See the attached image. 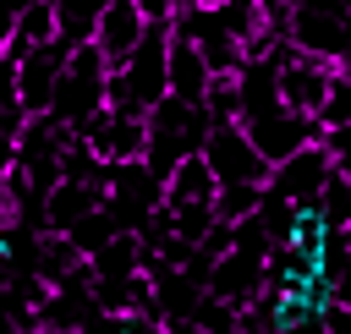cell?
I'll return each mask as SVG.
<instances>
[{
	"label": "cell",
	"instance_id": "obj_31",
	"mask_svg": "<svg viewBox=\"0 0 351 334\" xmlns=\"http://www.w3.org/2000/svg\"><path fill=\"white\" fill-rule=\"evenodd\" d=\"M192 5H230V0H192Z\"/></svg>",
	"mask_w": 351,
	"mask_h": 334
},
{
	"label": "cell",
	"instance_id": "obj_6",
	"mask_svg": "<svg viewBox=\"0 0 351 334\" xmlns=\"http://www.w3.org/2000/svg\"><path fill=\"white\" fill-rule=\"evenodd\" d=\"M77 137H82V148L99 159V164H132V159H143V115H132V110H93L82 126H77Z\"/></svg>",
	"mask_w": 351,
	"mask_h": 334
},
{
	"label": "cell",
	"instance_id": "obj_10",
	"mask_svg": "<svg viewBox=\"0 0 351 334\" xmlns=\"http://www.w3.org/2000/svg\"><path fill=\"white\" fill-rule=\"evenodd\" d=\"M203 290H208V296H219V301L247 307V301L263 290V252H247V246L219 252V257L208 263V274H203Z\"/></svg>",
	"mask_w": 351,
	"mask_h": 334
},
{
	"label": "cell",
	"instance_id": "obj_18",
	"mask_svg": "<svg viewBox=\"0 0 351 334\" xmlns=\"http://www.w3.org/2000/svg\"><path fill=\"white\" fill-rule=\"evenodd\" d=\"M258 197H263V186H247V181H236V186H219L214 192V219L219 224H236V219H247L252 208H258Z\"/></svg>",
	"mask_w": 351,
	"mask_h": 334
},
{
	"label": "cell",
	"instance_id": "obj_12",
	"mask_svg": "<svg viewBox=\"0 0 351 334\" xmlns=\"http://www.w3.org/2000/svg\"><path fill=\"white\" fill-rule=\"evenodd\" d=\"M329 77H335V66H324V60H313V55H285L280 60V71H274V88H280V104L285 110H296V115H313L318 104H324V93H329Z\"/></svg>",
	"mask_w": 351,
	"mask_h": 334
},
{
	"label": "cell",
	"instance_id": "obj_1",
	"mask_svg": "<svg viewBox=\"0 0 351 334\" xmlns=\"http://www.w3.org/2000/svg\"><path fill=\"white\" fill-rule=\"evenodd\" d=\"M165 38H170V27L165 22H148V33L137 38V49L104 77V104L110 110L148 115L165 99Z\"/></svg>",
	"mask_w": 351,
	"mask_h": 334
},
{
	"label": "cell",
	"instance_id": "obj_11",
	"mask_svg": "<svg viewBox=\"0 0 351 334\" xmlns=\"http://www.w3.org/2000/svg\"><path fill=\"white\" fill-rule=\"evenodd\" d=\"M143 33H148V16H143L132 0H104L88 44H93V49H99V60L115 71V66H121V60L137 49V38H143Z\"/></svg>",
	"mask_w": 351,
	"mask_h": 334
},
{
	"label": "cell",
	"instance_id": "obj_24",
	"mask_svg": "<svg viewBox=\"0 0 351 334\" xmlns=\"http://www.w3.org/2000/svg\"><path fill=\"white\" fill-rule=\"evenodd\" d=\"M16 131H22V110L16 104H0V181L16 164Z\"/></svg>",
	"mask_w": 351,
	"mask_h": 334
},
{
	"label": "cell",
	"instance_id": "obj_3",
	"mask_svg": "<svg viewBox=\"0 0 351 334\" xmlns=\"http://www.w3.org/2000/svg\"><path fill=\"white\" fill-rule=\"evenodd\" d=\"M104 77H110V66L99 60V49L71 44V55H66V66L55 77V93H49V115L77 131L93 110H104Z\"/></svg>",
	"mask_w": 351,
	"mask_h": 334
},
{
	"label": "cell",
	"instance_id": "obj_7",
	"mask_svg": "<svg viewBox=\"0 0 351 334\" xmlns=\"http://www.w3.org/2000/svg\"><path fill=\"white\" fill-rule=\"evenodd\" d=\"M241 131H247V142L258 148V159H263V164H280V159H291L296 148L318 142V120H313V115H296V110L247 115V120H241Z\"/></svg>",
	"mask_w": 351,
	"mask_h": 334
},
{
	"label": "cell",
	"instance_id": "obj_32",
	"mask_svg": "<svg viewBox=\"0 0 351 334\" xmlns=\"http://www.w3.org/2000/svg\"><path fill=\"white\" fill-rule=\"evenodd\" d=\"M154 334H159V323H154Z\"/></svg>",
	"mask_w": 351,
	"mask_h": 334
},
{
	"label": "cell",
	"instance_id": "obj_23",
	"mask_svg": "<svg viewBox=\"0 0 351 334\" xmlns=\"http://www.w3.org/2000/svg\"><path fill=\"white\" fill-rule=\"evenodd\" d=\"M203 110H208V120H236V115H241L236 77H208V88H203Z\"/></svg>",
	"mask_w": 351,
	"mask_h": 334
},
{
	"label": "cell",
	"instance_id": "obj_25",
	"mask_svg": "<svg viewBox=\"0 0 351 334\" xmlns=\"http://www.w3.org/2000/svg\"><path fill=\"white\" fill-rule=\"evenodd\" d=\"M318 318H324V334H351V307L346 301H329Z\"/></svg>",
	"mask_w": 351,
	"mask_h": 334
},
{
	"label": "cell",
	"instance_id": "obj_22",
	"mask_svg": "<svg viewBox=\"0 0 351 334\" xmlns=\"http://www.w3.org/2000/svg\"><path fill=\"white\" fill-rule=\"evenodd\" d=\"M313 120L318 126H351V77H329V93H324V104L313 110Z\"/></svg>",
	"mask_w": 351,
	"mask_h": 334
},
{
	"label": "cell",
	"instance_id": "obj_9",
	"mask_svg": "<svg viewBox=\"0 0 351 334\" xmlns=\"http://www.w3.org/2000/svg\"><path fill=\"white\" fill-rule=\"evenodd\" d=\"M329 153L318 148V142H307V148H296L291 159H280V164H269V192H280L285 203H313L318 192H324V181H329Z\"/></svg>",
	"mask_w": 351,
	"mask_h": 334
},
{
	"label": "cell",
	"instance_id": "obj_20",
	"mask_svg": "<svg viewBox=\"0 0 351 334\" xmlns=\"http://www.w3.org/2000/svg\"><path fill=\"white\" fill-rule=\"evenodd\" d=\"M115 230H121V224H115V219L104 214V203H99V208H93V214L82 219V224H71V230H66V241H71V246H77V252L88 257V252H99V246H104V241H110Z\"/></svg>",
	"mask_w": 351,
	"mask_h": 334
},
{
	"label": "cell",
	"instance_id": "obj_19",
	"mask_svg": "<svg viewBox=\"0 0 351 334\" xmlns=\"http://www.w3.org/2000/svg\"><path fill=\"white\" fill-rule=\"evenodd\" d=\"M165 214H170V235L186 241V246H197L208 235V224H214V208L208 203H181V208H165Z\"/></svg>",
	"mask_w": 351,
	"mask_h": 334
},
{
	"label": "cell",
	"instance_id": "obj_17",
	"mask_svg": "<svg viewBox=\"0 0 351 334\" xmlns=\"http://www.w3.org/2000/svg\"><path fill=\"white\" fill-rule=\"evenodd\" d=\"M49 5H55V38L60 44H88L104 0H49Z\"/></svg>",
	"mask_w": 351,
	"mask_h": 334
},
{
	"label": "cell",
	"instance_id": "obj_14",
	"mask_svg": "<svg viewBox=\"0 0 351 334\" xmlns=\"http://www.w3.org/2000/svg\"><path fill=\"white\" fill-rule=\"evenodd\" d=\"M203 88H208V66L203 55L186 44V38H165V99L176 104H203Z\"/></svg>",
	"mask_w": 351,
	"mask_h": 334
},
{
	"label": "cell",
	"instance_id": "obj_28",
	"mask_svg": "<svg viewBox=\"0 0 351 334\" xmlns=\"http://www.w3.org/2000/svg\"><path fill=\"white\" fill-rule=\"evenodd\" d=\"M159 334H208L197 318H159Z\"/></svg>",
	"mask_w": 351,
	"mask_h": 334
},
{
	"label": "cell",
	"instance_id": "obj_29",
	"mask_svg": "<svg viewBox=\"0 0 351 334\" xmlns=\"http://www.w3.org/2000/svg\"><path fill=\"white\" fill-rule=\"evenodd\" d=\"M335 71H340V77H351V49H346V55L335 60Z\"/></svg>",
	"mask_w": 351,
	"mask_h": 334
},
{
	"label": "cell",
	"instance_id": "obj_21",
	"mask_svg": "<svg viewBox=\"0 0 351 334\" xmlns=\"http://www.w3.org/2000/svg\"><path fill=\"white\" fill-rule=\"evenodd\" d=\"M192 318H197L208 334H236V329H241V307H236V301H219V296H208V290L197 296Z\"/></svg>",
	"mask_w": 351,
	"mask_h": 334
},
{
	"label": "cell",
	"instance_id": "obj_8",
	"mask_svg": "<svg viewBox=\"0 0 351 334\" xmlns=\"http://www.w3.org/2000/svg\"><path fill=\"white\" fill-rule=\"evenodd\" d=\"M66 55H71V44H60V38L33 44V49L16 55V110L22 115H44L49 110V93H55V77H60Z\"/></svg>",
	"mask_w": 351,
	"mask_h": 334
},
{
	"label": "cell",
	"instance_id": "obj_2",
	"mask_svg": "<svg viewBox=\"0 0 351 334\" xmlns=\"http://www.w3.org/2000/svg\"><path fill=\"white\" fill-rule=\"evenodd\" d=\"M143 164L148 175L165 186V175L176 170V159L197 153L203 148V131H208V110L203 104H176V99H159L148 115H143Z\"/></svg>",
	"mask_w": 351,
	"mask_h": 334
},
{
	"label": "cell",
	"instance_id": "obj_4",
	"mask_svg": "<svg viewBox=\"0 0 351 334\" xmlns=\"http://www.w3.org/2000/svg\"><path fill=\"white\" fill-rule=\"evenodd\" d=\"M203 164L214 170V181L219 186H236V181H247V186H263L269 181V164L258 159V148L247 142V131H241V120H208V131H203Z\"/></svg>",
	"mask_w": 351,
	"mask_h": 334
},
{
	"label": "cell",
	"instance_id": "obj_5",
	"mask_svg": "<svg viewBox=\"0 0 351 334\" xmlns=\"http://www.w3.org/2000/svg\"><path fill=\"white\" fill-rule=\"evenodd\" d=\"M285 44L296 55H313L324 66H335L351 49V16L346 11H324V5H291L285 16Z\"/></svg>",
	"mask_w": 351,
	"mask_h": 334
},
{
	"label": "cell",
	"instance_id": "obj_30",
	"mask_svg": "<svg viewBox=\"0 0 351 334\" xmlns=\"http://www.w3.org/2000/svg\"><path fill=\"white\" fill-rule=\"evenodd\" d=\"M33 334H71V329H44V323H38V329H33Z\"/></svg>",
	"mask_w": 351,
	"mask_h": 334
},
{
	"label": "cell",
	"instance_id": "obj_13",
	"mask_svg": "<svg viewBox=\"0 0 351 334\" xmlns=\"http://www.w3.org/2000/svg\"><path fill=\"white\" fill-rule=\"evenodd\" d=\"M99 203H104L99 186H88V181H66V175H60V181L38 197V230H44V235H66V230L82 224Z\"/></svg>",
	"mask_w": 351,
	"mask_h": 334
},
{
	"label": "cell",
	"instance_id": "obj_26",
	"mask_svg": "<svg viewBox=\"0 0 351 334\" xmlns=\"http://www.w3.org/2000/svg\"><path fill=\"white\" fill-rule=\"evenodd\" d=\"M132 5H137V11L148 16V22H170V16H176V11L186 5V0H132Z\"/></svg>",
	"mask_w": 351,
	"mask_h": 334
},
{
	"label": "cell",
	"instance_id": "obj_16",
	"mask_svg": "<svg viewBox=\"0 0 351 334\" xmlns=\"http://www.w3.org/2000/svg\"><path fill=\"white\" fill-rule=\"evenodd\" d=\"M143 268V241L137 230H115L99 252H88V279H132Z\"/></svg>",
	"mask_w": 351,
	"mask_h": 334
},
{
	"label": "cell",
	"instance_id": "obj_15",
	"mask_svg": "<svg viewBox=\"0 0 351 334\" xmlns=\"http://www.w3.org/2000/svg\"><path fill=\"white\" fill-rule=\"evenodd\" d=\"M214 192H219V181H214V170L203 164V153H186V159H176V170L165 175V208H181V203H214Z\"/></svg>",
	"mask_w": 351,
	"mask_h": 334
},
{
	"label": "cell",
	"instance_id": "obj_27",
	"mask_svg": "<svg viewBox=\"0 0 351 334\" xmlns=\"http://www.w3.org/2000/svg\"><path fill=\"white\" fill-rule=\"evenodd\" d=\"M0 104H16V60L0 49Z\"/></svg>",
	"mask_w": 351,
	"mask_h": 334
}]
</instances>
